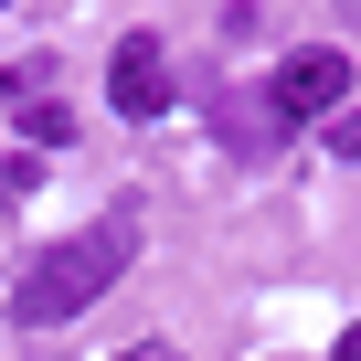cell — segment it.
Segmentation results:
<instances>
[{
    "instance_id": "7a4b0ae2",
    "label": "cell",
    "mask_w": 361,
    "mask_h": 361,
    "mask_svg": "<svg viewBox=\"0 0 361 361\" xmlns=\"http://www.w3.org/2000/svg\"><path fill=\"white\" fill-rule=\"evenodd\" d=\"M340 96H350V54L308 43V54H287V64H276V117H329Z\"/></svg>"
},
{
    "instance_id": "6da1fadb",
    "label": "cell",
    "mask_w": 361,
    "mask_h": 361,
    "mask_svg": "<svg viewBox=\"0 0 361 361\" xmlns=\"http://www.w3.org/2000/svg\"><path fill=\"white\" fill-rule=\"evenodd\" d=\"M128 255H138V213H106V224H85V234L43 245V255L22 266L11 319H22V329H64V319H85V308L128 276Z\"/></svg>"
},
{
    "instance_id": "5b68a950",
    "label": "cell",
    "mask_w": 361,
    "mask_h": 361,
    "mask_svg": "<svg viewBox=\"0 0 361 361\" xmlns=\"http://www.w3.org/2000/svg\"><path fill=\"white\" fill-rule=\"evenodd\" d=\"M329 361H361V329H340V350H329Z\"/></svg>"
},
{
    "instance_id": "277c9868",
    "label": "cell",
    "mask_w": 361,
    "mask_h": 361,
    "mask_svg": "<svg viewBox=\"0 0 361 361\" xmlns=\"http://www.w3.org/2000/svg\"><path fill=\"white\" fill-rule=\"evenodd\" d=\"M329 149H340V159H361V117H340V128H329Z\"/></svg>"
},
{
    "instance_id": "3957f363",
    "label": "cell",
    "mask_w": 361,
    "mask_h": 361,
    "mask_svg": "<svg viewBox=\"0 0 361 361\" xmlns=\"http://www.w3.org/2000/svg\"><path fill=\"white\" fill-rule=\"evenodd\" d=\"M106 96H117V117H159V106H170V54H159V32H128V43H117Z\"/></svg>"
}]
</instances>
